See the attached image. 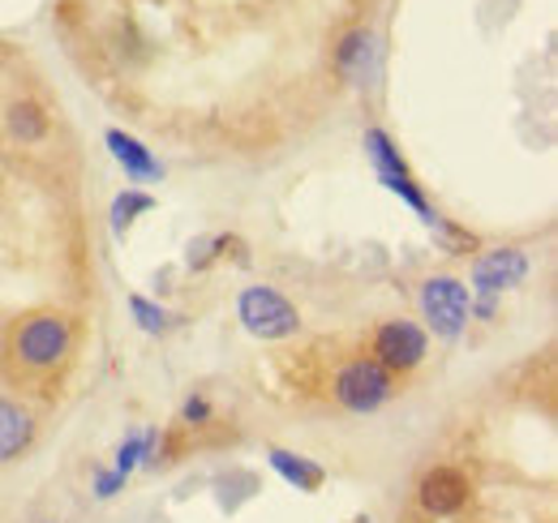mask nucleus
Listing matches in <instances>:
<instances>
[{
  "mask_svg": "<svg viewBox=\"0 0 558 523\" xmlns=\"http://www.w3.org/2000/svg\"><path fill=\"white\" fill-rule=\"evenodd\" d=\"M73 352V323L57 309H39L17 318L9 330V356L13 365H22L26 374H52L57 365H65Z\"/></svg>",
  "mask_w": 558,
  "mask_h": 523,
  "instance_id": "obj_1",
  "label": "nucleus"
},
{
  "mask_svg": "<svg viewBox=\"0 0 558 523\" xmlns=\"http://www.w3.org/2000/svg\"><path fill=\"white\" fill-rule=\"evenodd\" d=\"M130 309H134V323H138L146 335H159V330H168V314H163L159 305H150L146 296H130Z\"/></svg>",
  "mask_w": 558,
  "mask_h": 523,
  "instance_id": "obj_16",
  "label": "nucleus"
},
{
  "mask_svg": "<svg viewBox=\"0 0 558 523\" xmlns=\"http://www.w3.org/2000/svg\"><path fill=\"white\" fill-rule=\"evenodd\" d=\"M524 275H529V258H524V250H515V245L486 250L482 258L473 262V288H477L482 296H489V301H494L498 292L520 288Z\"/></svg>",
  "mask_w": 558,
  "mask_h": 523,
  "instance_id": "obj_8",
  "label": "nucleus"
},
{
  "mask_svg": "<svg viewBox=\"0 0 558 523\" xmlns=\"http://www.w3.org/2000/svg\"><path fill=\"white\" fill-rule=\"evenodd\" d=\"M331 391H336V403L349 408V412H378L396 394V374H387L374 356H361V361H349L336 374Z\"/></svg>",
  "mask_w": 558,
  "mask_h": 523,
  "instance_id": "obj_4",
  "label": "nucleus"
},
{
  "mask_svg": "<svg viewBox=\"0 0 558 523\" xmlns=\"http://www.w3.org/2000/svg\"><path fill=\"white\" fill-rule=\"evenodd\" d=\"M4 125H9V133H13L22 146H35V142H44V137H48V117H44V108H39V104H31V99L9 104Z\"/></svg>",
  "mask_w": 558,
  "mask_h": 523,
  "instance_id": "obj_13",
  "label": "nucleus"
},
{
  "mask_svg": "<svg viewBox=\"0 0 558 523\" xmlns=\"http://www.w3.org/2000/svg\"><path fill=\"white\" fill-rule=\"evenodd\" d=\"M425 330L409 318H391L374 330V361L387 369V374H413L421 361H425Z\"/></svg>",
  "mask_w": 558,
  "mask_h": 523,
  "instance_id": "obj_6",
  "label": "nucleus"
},
{
  "mask_svg": "<svg viewBox=\"0 0 558 523\" xmlns=\"http://www.w3.org/2000/svg\"><path fill=\"white\" fill-rule=\"evenodd\" d=\"M469 498H473L469 476H464L460 467H447V463H442V467H429L417 485L421 511L434 515V520H451V515H460V511L469 507Z\"/></svg>",
  "mask_w": 558,
  "mask_h": 523,
  "instance_id": "obj_7",
  "label": "nucleus"
},
{
  "mask_svg": "<svg viewBox=\"0 0 558 523\" xmlns=\"http://www.w3.org/2000/svg\"><path fill=\"white\" fill-rule=\"evenodd\" d=\"M374 65H378V48H374V35H369V31H352V35L340 39V48H336V69L349 77L352 86H369Z\"/></svg>",
  "mask_w": 558,
  "mask_h": 523,
  "instance_id": "obj_9",
  "label": "nucleus"
},
{
  "mask_svg": "<svg viewBox=\"0 0 558 523\" xmlns=\"http://www.w3.org/2000/svg\"><path fill=\"white\" fill-rule=\"evenodd\" d=\"M155 442H159V434H155V429H138V434H130V438L121 442V451H117V463H112V472L125 481V476L138 467L142 459L155 451Z\"/></svg>",
  "mask_w": 558,
  "mask_h": 523,
  "instance_id": "obj_14",
  "label": "nucleus"
},
{
  "mask_svg": "<svg viewBox=\"0 0 558 523\" xmlns=\"http://www.w3.org/2000/svg\"><path fill=\"white\" fill-rule=\"evenodd\" d=\"M181 416H185V425H203V421H210V403L203 399V394H194V399L185 403Z\"/></svg>",
  "mask_w": 558,
  "mask_h": 523,
  "instance_id": "obj_17",
  "label": "nucleus"
},
{
  "mask_svg": "<svg viewBox=\"0 0 558 523\" xmlns=\"http://www.w3.org/2000/svg\"><path fill=\"white\" fill-rule=\"evenodd\" d=\"M108 150H112V159H117L134 181H159V177H163V163L142 146L138 137H130V133L108 130Z\"/></svg>",
  "mask_w": 558,
  "mask_h": 523,
  "instance_id": "obj_11",
  "label": "nucleus"
},
{
  "mask_svg": "<svg viewBox=\"0 0 558 523\" xmlns=\"http://www.w3.org/2000/svg\"><path fill=\"white\" fill-rule=\"evenodd\" d=\"M150 206H155V197L150 194L125 190V194L112 202V232H117V236H125V232H130V223H134V215H146Z\"/></svg>",
  "mask_w": 558,
  "mask_h": 523,
  "instance_id": "obj_15",
  "label": "nucleus"
},
{
  "mask_svg": "<svg viewBox=\"0 0 558 523\" xmlns=\"http://www.w3.org/2000/svg\"><path fill=\"white\" fill-rule=\"evenodd\" d=\"M236 318L254 339H292L301 330V314L292 309V301L279 296L276 288H267V283H254V288L241 292Z\"/></svg>",
  "mask_w": 558,
  "mask_h": 523,
  "instance_id": "obj_2",
  "label": "nucleus"
},
{
  "mask_svg": "<svg viewBox=\"0 0 558 523\" xmlns=\"http://www.w3.org/2000/svg\"><path fill=\"white\" fill-rule=\"evenodd\" d=\"M421 309L438 339H460V330L469 327V314H473V296L460 279L434 275L421 283Z\"/></svg>",
  "mask_w": 558,
  "mask_h": 523,
  "instance_id": "obj_3",
  "label": "nucleus"
},
{
  "mask_svg": "<svg viewBox=\"0 0 558 523\" xmlns=\"http://www.w3.org/2000/svg\"><path fill=\"white\" fill-rule=\"evenodd\" d=\"M31 442H35V416L22 403L0 399V463L17 459Z\"/></svg>",
  "mask_w": 558,
  "mask_h": 523,
  "instance_id": "obj_10",
  "label": "nucleus"
},
{
  "mask_svg": "<svg viewBox=\"0 0 558 523\" xmlns=\"http://www.w3.org/2000/svg\"><path fill=\"white\" fill-rule=\"evenodd\" d=\"M271 467H276L279 476L296 489V494H318L323 489V481H327V472L314 463V459H305V455H292V451H271Z\"/></svg>",
  "mask_w": 558,
  "mask_h": 523,
  "instance_id": "obj_12",
  "label": "nucleus"
},
{
  "mask_svg": "<svg viewBox=\"0 0 558 523\" xmlns=\"http://www.w3.org/2000/svg\"><path fill=\"white\" fill-rule=\"evenodd\" d=\"M121 485H125V481H121L117 472H99V476H95V494H99V498H112Z\"/></svg>",
  "mask_w": 558,
  "mask_h": 523,
  "instance_id": "obj_18",
  "label": "nucleus"
},
{
  "mask_svg": "<svg viewBox=\"0 0 558 523\" xmlns=\"http://www.w3.org/2000/svg\"><path fill=\"white\" fill-rule=\"evenodd\" d=\"M365 155H369V163H374V172H378V181L391 190V194L400 197V202H409L413 210H417L425 223H434L438 215L429 210V202L421 194L417 177L409 172V163L400 159V150H396V142L387 137L383 130H369L365 133Z\"/></svg>",
  "mask_w": 558,
  "mask_h": 523,
  "instance_id": "obj_5",
  "label": "nucleus"
}]
</instances>
